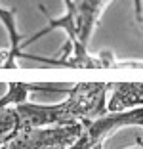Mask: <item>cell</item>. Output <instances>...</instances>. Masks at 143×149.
<instances>
[{"label":"cell","instance_id":"obj_1","mask_svg":"<svg viewBox=\"0 0 143 149\" xmlns=\"http://www.w3.org/2000/svg\"><path fill=\"white\" fill-rule=\"evenodd\" d=\"M65 2V15L61 17H50L42 31H38L35 36H31L23 46H29L35 40L42 38L50 31L63 29L69 35V42L63 54L53 59L46 57H36V61H42L52 67H74V69H107V67H118V63L113 61V57H97L92 56L88 50L92 35H94L95 27L99 23L101 13L105 12L113 0H63ZM135 15L141 19V0H135ZM21 46V48H23Z\"/></svg>","mask_w":143,"mask_h":149},{"label":"cell","instance_id":"obj_2","mask_svg":"<svg viewBox=\"0 0 143 149\" xmlns=\"http://www.w3.org/2000/svg\"><path fill=\"white\" fill-rule=\"evenodd\" d=\"M111 82H78L67 94V100L42 105L23 101L13 105L17 123L12 136L35 128H52V126H86L90 120L107 113V97L111 92ZM10 136V138H12Z\"/></svg>","mask_w":143,"mask_h":149},{"label":"cell","instance_id":"obj_3","mask_svg":"<svg viewBox=\"0 0 143 149\" xmlns=\"http://www.w3.org/2000/svg\"><path fill=\"white\" fill-rule=\"evenodd\" d=\"M126 126H143V107L117 111V113H105L94 118L82 128L80 136L65 149H94L103 143L111 134Z\"/></svg>","mask_w":143,"mask_h":149},{"label":"cell","instance_id":"obj_4","mask_svg":"<svg viewBox=\"0 0 143 149\" xmlns=\"http://www.w3.org/2000/svg\"><path fill=\"white\" fill-rule=\"evenodd\" d=\"M82 128V124L35 128L8 138L0 149H65L80 136Z\"/></svg>","mask_w":143,"mask_h":149},{"label":"cell","instance_id":"obj_5","mask_svg":"<svg viewBox=\"0 0 143 149\" xmlns=\"http://www.w3.org/2000/svg\"><path fill=\"white\" fill-rule=\"evenodd\" d=\"M107 97V113L143 107V82H113Z\"/></svg>","mask_w":143,"mask_h":149},{"label":"cell","instance_id":"obj_6","mask_svg":"<svg viewBox=\"0 0 143 149\" xmlns=\"http://www.w3.org/2000/svg\"><path fill=\"white\" fill-rule=\"evenodd\" d=\"M6 86L10 88L6 96L0 97V111L6 107H13L17 103L27 101L29 94L33 92H65L69 94V90L73 88V84H48V82H8Z\"/></svg>","mask_w":143,"mask_h":149},{"label":"cell","instance_id":"obj_7","mask_svg":"<svg viewBox=\"0 0 143 149\" xmlns=\"http://www.w3.org/2000/svg\"><path fill=\"white\" fill-rule=\"evenodd\" d=\"M15 123H17V115H15L13 107H6L0 111V145L12 136Z\"/></svg>","mask_w":143,"mask_h":149},{"label":"cell","instance_id":"obj_8","mask_svg":"<svg viewBox=\"0 0 143 149\" xmlns=\"http://www.w3.org/2000/svg\"><path fill=\"white\" fill-rule=\"evenodd\" d=\"M126 149H143V141H137L135 145H132V147H126Z\"/></svg>","mask_w":143,"mask_h":149},{"label":"cell","instance_id":"obj_9","mask_svg":"<svg viewBox=\"0 0 143 149\" xmlns=\"http://www.w3.org/2000/svg\"><path fill=\"white\" fill-rule=\"evenodd\" d=\"M4 59H6V52H2V50H0V67L4 65Z\"/></svg>","mask_w":143,"mask_h":149},{"label":"cell","instance_id":"obj_10","mask_svg":"<svg viewBox=\"0 0 143 149\" xmlns=\"http://www.w3.org/2000/svg\"><path fill=\"white\" fill-rule=\"evenodd\" d=\"M130 67H143V63H135V65H130Z\"/></svg>","mask_w":143,"mask_h":149},{"label":"cell","instance_id":"obj_11","mask_svg":"<svg viewBox=\"0 0 143 149\" xmlns=\"http://www.w3.org/2000/svg\"><path fill=\"white\" fill-rule=\"evenodd\" d=\"M94 149H103V143H101V145H97V147H94Z\"/></svg>","mask_w":143,"mask_h":149}]
</instances>
